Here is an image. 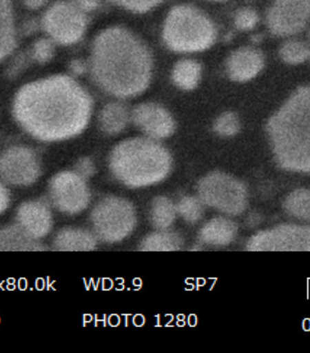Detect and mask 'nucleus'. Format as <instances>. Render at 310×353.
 <instances>
[{
	"label": "nucleus",
	"mask_w": 310,
	"mask_h": 353,
	"mask_svg": "<svg viewBox=\"0 0 310 353\" xmlns=\"http://www.w3.org/2000/svg\"><path fill=\"white\" fill-rule=\"evenodd\" d=\"M90 94L71 77L56 74L24 85L13 104L14 117L34 139L62 141L81 134L90 120Z\"/></svg>",
	"instance_id": "f257e3e1"
},
{
	"label": "nucleus",
	"mask_w": 310,
	"mask_h": 353,
	"mask_svg": "<svg viewBox=\"0 0 310 353\" xmlns=\"http://www.w3.org/2000/svg\"><path fill=\"white\" fill-rule=\"evenodd\" d=\"M153 65L147 46L125 28H107L94 39L92 77L106 93L120 99L143 93L150 85Z\"/></svg>",
	"instance_id": "f03ea898"
},
{
	"label": "nucleus",
	"mask_w": 310,
	"mask_h": 353,
	"mask_svg": "<svg viewBox=\"0 0 310 353\" xmlns=\"http://www.w3.org/2000/svg\"><path fill=\"white\" fill-rule=\"evenodd\" d=\"M267 131L280 168L310 173V87L291 94L269 120Z\"/></svg>",
	"instance_id": "7ed1b4c3"
},
{
	"label": "nucleus",
	"mask_w": 310,
	"mask_h": 353,
	"mask_svg": "<svg viewBox=\"0 0 310 353\" xmlns=\"http://www.w3.org/2000/svg\"><path fill=\"white\" fill-rule=\"evenodd\" d=\"M167 149L152 139H131L112 151L109 166L112 174L132 188H145L162 182L172 168Z\"/></svg>",
	"instance_id": "20e7f679"
},
{
	"label": "nucleus",
	"mask_w": 310,
	"mask_h": 353,
	"mask_svg": "<svg viewBox=\"0 0 310 353\" xmlns=\"http://www.w3.org/2000/svg\"><path fill=\"white\" fill-rule=\"evenodd\" d=\"M216 37L211 19L189 5L172 8L163 24V41L174 52H202L214 44Z\"/></svg>",
	"instance_id": "39448f33"
},
{
	"label": "nucleus",
	"mask_w": 310,
	"mask_h": 353,
	"mask_svg": "<svg viewBox=\"0 0 310 353\" xmlns=\"http://www.w3.org/2000/svg\"><path fill=\"white\" fill-rule=\"evenodd\" d=\"M94 234L106 243H117L132 234L136 225V212L128 201L107 197L94 208L91 214Z\"/></svg>",
	"instance_id": "423d86ee"
},
{
	"label": "nucleus",
	"mask_w": 310,
	"mask_h": 353,
	"mask_svg": "<svg viewBox=\"0 0 310 353\" xmlns=\"http://www.w3.org/2000/svg\"><path fill=\"white\" fill-rule=\"evenodd\" d=\"M198 193L203 203L229 215L240 214L248 205L245 185L222 172L203 177L198 185Z\"/></svg>",
	"instance_id": "0eeeda50"
},
{
	"label": "nucleus",
	"mask_w": 310,
	"mask_h": 353,
	"mask_svg": "<svg viewBox=\"0 0 310 353\" xmlns=\"http://www.w3.org/2000/svg\"><path fill=\"white\" fill-rule=\"evenodd\" d=\"M87 16L73 1H59L45 13L42 26L54 42L68 46L76 44L87 28Z\"/></svg>",
	"instance_id": "6e6552de"
},
{
	"label": "nucleus",
	"mask_w": 310,
	"mask_h": 353,
	"mask_svg": "<svg viewBox=\"0 0 310 353\" xmlns=\"http://www.w3.org/2000/svg\"><path fill=\"white\" fill-rule=\"evenodd\" d=\"M254 252H310V225H281L261 231L247 243Z\"/></svg>",
	"instance_id": "1a4fd4ad"
},
{
	"label": "nucleus",
	"mask_w": 310,
	"mask_h": 353,
	"mask_svg": "<svg viewBox=\"0 0 310 353\" xmlns=\"http://www.w3.org/2000/svg\"><path fill=\"white\" fill-rule=\"evenodd\" d=\"M50 193L54 205L68 214L84 211L90 202V192L85 179L76 172H61L52 178Z\"/></svg>",
	"instance_id": "9d476101"
},
{
	"label": "nucleus",
	"mask_w": 310,
	"mask_h": 353,
	"mask_svg": "<svg viewBox=\"0 0 310 353\" xmlns=\"http://www.w3.org/2000/svg\"><path fill=\"white\" fill-rule=\"evenodd\" d=\"M310 19V0H275L267 14L272 34L288 37L300 33Z\"/></svg>",
	"instance_id": "9b49d317"
},
{
	"label": "nucleus",
	"mask_w": 310,
	"mask_h": 353,
	"mask_svg": "<svg viewBox=\"0 0 310 353\" xmlns=\"http://www.w3.org/2000/svg\"><path fill=\"white\" fill-rule=\"evenodd\" d=\"M40 173L39 157L27 146H12L0 156V176L11 185H32Z\"/></svg>",
	"instance_id": "f8f14e48"
},
{
	"label": "nucleus",
	"mask_w": 310,
	"mask_h": 353,
	"mask_svg": "<svg viewBox=\"0 0 310 353\" xmlns=\"http://www.w3.org/2000/svg\"><path fill=\"white\" fill-rule=\"evenodd\" d=\"M132 119L152 139H167L174 132L175 123L167 109L155 103H143L132 113Z\"/></svg>",
	"instance_id": "ddd939ff"
},
{
	"label": "nucleus",
	"mask_w": 310,
	"mask_h": 353,
	"mask_svg": "<svg viewBox=\"0 0 310 353\" xmlns=\"http://www.w3.org/2000/svg\"><path fill=\"white\" fill-rule=\"evenodd\" d=\"M17 225L37 240L50 234L53 225L50 206L41 200L22 203L17 209Z\"/></svg>",
	"instance_id": "4468645a"
},
{
	"label": "nucleus",
	"mask_w": 310,
	"mask_h": 353,
	"mask_svg": "<svg viewBox=\"0 0 310 353\" xmlns=\"http://www.w3.org/2000/svg\"><path fill=\"white\" fill-rule=\"evenodd\" d=\"M264 67V57L260 50L252 48H241L229 57L227 70L234 81H249Z\"/></svg>",
	"instance_id": "2eb2a0df"
},
{
	"label": "nucleus",
	"mask_w": 310,
	"mask_h": 353,
	"mask_svg": "<svg viewBox=\"0 0 310 353\" xmlns=\"http://www.w3.org/2000/svg\"><path fill=\"white\" fill-rule=\"evenodd\" d=\"M236 223L227 218L217 217L209 221L200 230V239L207 245L223 248L236 238Z\"/></svg>",
	"instance_id": "dca6fc26"
},
{
	"label": "nucleus",
	"mask_w": 310,
	"mask_h": 353,
	"mask_svg": "<svg viewBox=\"0 0 310 353\" xmlns=\"http://www.w3.org/2000/svg\"><path fill=\"white\" fill-rule=\"evenodd\" d=\"M96 236L80 228H65L56 234L54 240V249L64 252H85L96 248Z\"/></svg>",
	"instance_id": "f3484780"
},
{
	"label": "nucleus",
	"mask_w": 310,
	"mask_h": 353,
	"mask_svg": "<svg viewBox=\"0 0 310 353\" xmlns=\"http://www.w3.org/2000/svg\"><path fill=\"white\" fill-rule=\"evenodd\" d=\"M16 42L12 0H0V61L13 52Z\"/></svg>",
	"instance_id": "a211bd4d"
},
{
	"label": "nucleus",
	"mask_w": 310,
	"mask_h": 353,
	"mask_svg": "<svg viewBox=\"0 0 310 353\" xmlns=\"http://www.w3.org/2000/svg\"><path fill=\"white\" fill-rule=\"evenodd\" d=\"M39 240L34 239L19 225L0 230V251H40Z\"/></svg>",
	"instance_id": "6ab92c4d"
},
{
	"label": "nucleus",
	"mask_w": 310,
	"mask_h": 353,
	"mask_svg": "<svg viewBox=\"0 0 310 353\" xmlns=\"http://www.w3.org/2000/svg\"><path fill=\"white\" fill-rule=\"evenodd\" d=\"M130 119V112L122 103H109L100 112L99 125L105 133L117 134L127 126Z\"/></svg>",
	"instance_id": "aec40b11"
},
{
	"label": "nucleus",
	"mask_w": 310,
	"mask_h": 353,
	"mask_svg": "<svg viewBox=\"0 0 310 353\" xmlns=\"http://www.w3.org/2000/svg\"><path fill=\"white\" fill-rule=\"evenodd\" d=\"M202 76V67L192 59H183L175 64L172 70V80L178 88L183 90H192L199 84Z\"/></svg>",
	"instance_id": "412c9836"
},
{
	"label": "nucleus",
	"mask_w": 310,
	"mask_h": 353,
	"mask_svg": "<svg viewBox=\"0 0 310 353\" xmlns=\"http://www.w3.org/2000/svg\"><path fill=\"white\" fill-rule=\"evenodd\" d=\"M183 239L177 234L160 230L146 236L141 243L140 248L148 252H172L182 248Z\"/></svg>",
	"instance_id": "4be33fe9"
},
{
	"label": "nucleus",
	"mask_w": 310,
	"mask_h": 353,
	"mask_svg": "<svg viewBox=\"0 0 310 353\" xmlns=\"http://www.w3.org/2000/svg\"><path fill=\"white\" fill-rule=\"evenodd\" d=\"M176 205L165 196L154 198L151 203L150 220L158 230H166L172 225L176 217Z\"/></svg>",
	"instance_id": "5701e85b"
},
{
	"label": "nucleus",
	"mask_w": 310,
	"mask_h": 353,
	"mask_svg": "<svg viewBox=\"0 0 310 353\" xmlns=\"http://www.w3.org/2000/svg\"><path fill=\"white\" fill-rule=\"evenodd\" d=\"M284 209L291 216L310 223V190L298 189L284 201Z\"/></svg>",
	"instance_id": "b1692460"
},
{
	"label": "nucleus",
	"mask_w": 310,
	"mask_h": 353,
	"mask_svg": "<svg viewBox=\"0 0 310 353\" xmlns=\"http://www.w3.org/2000/svg\"><path fill=\"white\" fill-rule=\"evenodd\" d=\"M280 54L284 62L291 65H298L309 59L310 50L303 42L291 40L283 45Z\"/></svg>",
	"instance_id": "393cba45"
},
{
	"label": "nucleus",
	"mask_w": 310,
	"mask_h": 353,
	"mask_svg": "<svg viewBox=\"0 0 310 353\" xmlns=\"http://www.w3.org/2000/svg\"><path fill=\"white\" fill-rule=\"evenodd\" d=\"M177 212L189 223H197L202 219L203 206L202 200L194 196H185L176 205Z\"/></svg>",
	"instance_id": "a878e982"
},
{
	"label": "nucleus",
	"mask_w": 310,
	"mask_h": 353,
	"mask_svg": "<svg viewBox=\"0 0 310 353\" xmlns=\"http://www.w3.org/2000/svg\"><path fill=\"white\" fill-rule=\"evenodd\" d=\"M214 130L222 137H234L239 133L240 123L239 117L234 112H225L220 114L214 123Z\"/></svg>",
	"instance_id": "bb28decb"
},
{
	"label": "nucleus",
	"mask_w": 310,
	"mask_h": 353,
	"mask_svg": "<svg viewBox=\"0 0 310 353\" xmlns=\"http://www.w3.org/2000/svg\"><path fill=\"white\" fill-rule=\"evenodd\" d=\"M117 6L134 13H145L156 8L163 0H110Z\"/></svg>",
	"instance_id": "cd10ccee"
},
{
	"label": "nucleus",
	"mask_w": 310,
	"mask_h": 353,
	"mask_svg": "<svg viewBox=\"0 0 310 353\" xmlns=\"http://www.w3.org/2000/svg\"><path fill=\"white\" fill-rule=\"evenodd\" d=\"M33 59L37 62L44 63L50 62L54 57V44L53 40L50 39H41L34 43L32 50Z\"/></svg>",
	"instance_id": "c85d7f7f"
},
{
	"label": "nucleus",
	"mask_w": 310,
	"mask_h": 353,
	"mask_svg": "<svg viewBox=\"0 0 310 353\" xmlns=\"http://www.w3.org/2000/svg\"><path fill=\"white\" fill-rule=\"evenodd\" d=\"M258 16L252 8H241L235 15L234 23L238 30L248 31L256 27Z\"/></svg>",
	"instance_id": "c756f323"
},
{
	"label": "nucleus",
	"mask_w": 310,
	"mask_h": 353,
	"mask_svg": "<svg viewBox=\"0 0 310 353\" xmlns=\"http://www.w3.org/2000/svg\"><path fill=\"white\" fill-rule=\"evenodd\" d=\"M76 173L80 176L86 178L93 176L94 174V166L92 161L88 159H83L76 163Z\"/></svg>",
	"instance_id": "7c9ffc66"
},
{
	"label": "nucleus",
	"mask_w": 310,
	"mask_h": 353,
	"mask_svg": "<svg viewBox=\"0 0 310 353\" xmlns=\"http://www.w3.org/2000/svg\"><path fill=\"white\" fill-rule=\"evenodd\" d=\"M72 1L85 14L92 12L99 7V0H72Z\"/></svg>",
	"instance_id": "2f4dec72"
},
{
	"label": "nucleus",
	"mask_w": 310,
	"mask_h": 353,
	"mask_svg": "<svg viewBox=\"0 0 310 353\" xmlns=\"http://www.w3.org/2000/svg\"><path fill=\"white\" fill-rule=\"evenodd\" d=\"M10 202V194L5 185L0 183V214H2L8 208Z\"/></svg>",
	"instance_id": "473e14b6"
},
{
	"label": "nucleus",
	"mask_w": 310,
	"mask_h": 353,
	"mask_svg": "<svg viewBox=\"0 0 310 353\" xmlns=\"http://www.w3.org/2000/svg\"><path fill=\"white\" fill-rule=\"evenodd\" d=\"M48 0H24L25 7L30 10H39L47 3Z\"/></svg>",
	"instance_id": "72a5a7b5"
},
{
	"label": "nucleus",
	"mask_w": 310,
	"mask_h": 353,
	"mask_svg": "<svg viewBox=\"0 0 310 353\" xmlns=\"http://www.w3.org/2000/svg\"><path fill=\"white\" fill-rule=\"evenodd\" d=\"M71 70L74 74H81L85 71V65L79 60H76V61L72 62Z\"/></svg>",
	"instance_id": "f704fd0d"
},
{
	"label": "nucleus",
	"mask_w": 310,
	"mask_h": 353,
	"mask_svg": "<svg viewBox=\"0 0 310 353\" xmlns=\"http://www.w3.org/2000/svg\"><path fill=\"white\" fill-rule=\"evenodd\" d=\"M212 1H227V0H212Z\"/></svg>",
	"instance_id": "c9c22d12"
},
{
	"label": "nucleus",
	"mask_w": 310,
	"mask_h": 353,
	"mask_svg": "<svg viewBox=\"0 0 310 353\" xmlns=\"http://www.w3.org/2000/svg\"></svg>",
	"instance_id": "e433bc0d"
}]
</instances>
